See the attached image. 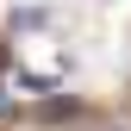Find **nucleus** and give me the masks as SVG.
<instances>
[{
    "mask_svg": "<svg viewBox=\"0 0 131 131\" xmlns=\"http://www.w3.org/2000/svg\"><path fill=\"white\" fill-rule=\"evenodd\" d=\"M13 25H19V31H31V25H44V13H38V6H19V13H13Z\"/></svg>",
    "mask_w": 131,
    "mask_h": 131,
    "instance_id": "nucleus-1",
    "label": "nucleus"
},
{
    "mask_svg": "<svg viewBox=\"0 0 131 131\" xmlns=\"http://www.w3.org/2000/svg\"><path fill=\"white\" fill-rule=\"evenodd\" d=\"M0 69H6V44H0Z\"/></svg>",
    "mask_w": 131,
    "mask_h": 131,
    "instance_id": "nucleus-2",
    "label": "nucleus"
}]
</instances>
